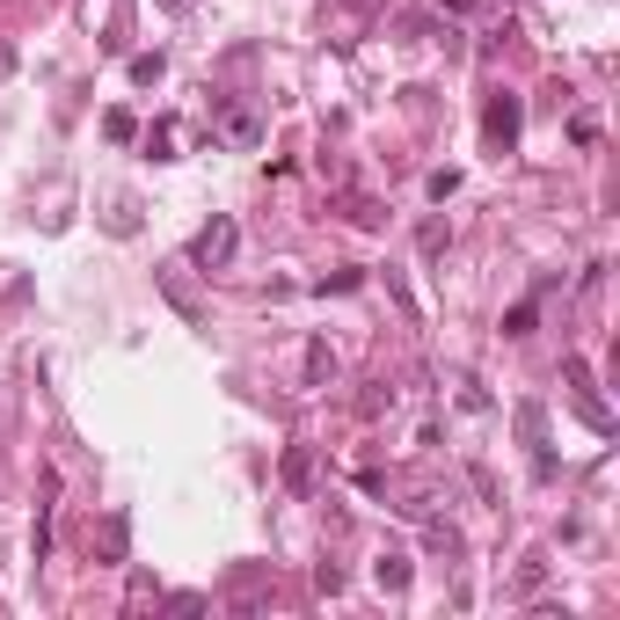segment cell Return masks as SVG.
<instances>
[{"label":"cell","mask_w":620,"mask_h":620,"mask_svg":"<svg viewBox=\"0 0 620 620\" xmlns=\"http://www.w3.org/2000/svg\"><path fill=\"white\" fill-rule=\"evenodd\" d=\"M132 227H139V205H132V197H118V212H110V234H132Z\"/></svg>","instance_id":"obj_13"},{"label":"cell","mask_w":620,"mask_h":620,"mask_svg":"<svg viewBox=\"0 0 620 620\" xmlns=\"http://www.w3.org/2000/svg\"><path fill=\"white\" fill-rule=\"evenodd\" d=\"M146 146H154V161H175V124H154V132H146Z\"/></svg>","instance_id":"obj_12"},{"label":"cell","mask_w":620,"mask_h":620,"mask_svg":"<svg viewBox=\"0 0 620 620\" xmlns=\"http://www.w3.org/2000/svg\"><path fill=\"white\" fill-rule=\"evenodd\" d=\"M562 373H570V402H576V416H584L592 430H613V409L598 402V387H592V365H584V358H570Z\"/></svg>","instance_id":"obj_3"},{"label":"cell","mask_w":620,"mask_h":620,"mask_svg":"<svg viewBox=\"0 0 620 620\" xmlns=\"http://www.w3.org/2000/svg\"><path fill=\"white\" fill-rule=\"evenodd\" d=\"M533 321H540V300H519V307L503 314V336H533Z\"/></svg>","instance_id":"obj_9"},{"label":"cell","mask_w":620,"mask_h":620,"mask_svg":"<svg viewBox=\"0 0 620 620\" xmlns=\"http://www.w3.org/2000/svg\"><path fill=\"white\" fill-rule=\"evenodd\" d=\"M234 248H241L234 219H212V227H197V241H191V263H197V270H227V263H234Z\"/></svg>","instance_id":"obj_2"},{"label":"cell","mask_w":620,"mask_h":620,"mask_svg":"<svg viewBox=\"0 0 620 620\" xmlns=\"http://www.w3.org/2000/svg\"><path fill=\"white\" fill-rule=\"evenodd\" d=\"M161 73H168V59H161V51H139V59H132V81H139V88H154Z\"/></svg>","instance_id":"obj_10"},{"label":"cell","mask_w":620,"mask_h":620,"mask_svg":"<svg viewBox=\"0 0 620 620\" xmlns=\"http://www.w3.org/2000/svg\"><path fill=\"white\" fill-rule=\"evenodd\" d=\"M227 139H234V146H256V139H263L256 110H227Z\"/></svg>","instance_id":"obj_6"},{"label":"cell","mask_w":620,"mask_h":620,"mask_svg":"<svg viewBox=\"0 0 620 620\" xmlns=\"http://www.w3.org/2000/svg\"><path fill=\"white\" fill-rule=\"evenodd\" d=\"M102 132H110V139H139V118H132V110H110V118H102Z\"/></svg>","instance_id":"obj_11"},{"label":"cell","mask_w":620,"mask_h":620,"mask_svg":"<svg viewBox=\"0 0 620 620\" xmlns=\"http://www.w3.org/2000/svg\"><path fill=\"white\" fill-rule=\"evenodd\" d=\"M373 576H380V592H409V555H380Z\"/></svg>","instance_id":"obj_4"},{"label":"cell","mask_w":620,"mask_h":620,"mask_svg":"<svg viewBox=\"0 0 620 620\" xmlns=\"http://www.w3.org/2000/svg\"><path fill=\"white\" fill-rule=\"evenodd\" d=\"M519 124H525V102L519 96H489L482 102V139H489V154H511V146H519Z\"/></svg>","instance_id":"obj_1"},{"label":"cell","mask_w":620,"mask_h":620,"mask_svg":"<svg viewBox=\"0 0 620 620\" xmlns=\"http://www.w3.org/2000/svg\"><path fill=\"white\" fill-rule=\"evenodd\" d=\"M168 8H191V0H168Z\"/></svg>","instance_id":"obj_15"},{"label":"cell","mask_w":620,"mask_h":620,"mask_svg":"<svg viewBox=\"0 0 620 620\" xmlns=\"http://www.w3.org/2000/svg\"><path fill=\"white\" fill-rule=\"evenodd\" d=\"M438 8H453V15H475V8H489V0H438Z\"/></svg>","instance_id":"obj_14"},{"label":"cell","mask_w":620,"mask_h":620,"mask_svg":"<svg viewBox=\"0 0 620 620\" xmlns=\"http://www.w3.org/2000/svg\"><path fill=\"white\" fill-rule=\"evenodd\" d=\"M365 285V270H351V263H343V270H321V278H314V292H358Z\"/></svg>","instance_id":"obj_8"},{"label":"cell","mask_w":620,"mask_h":620,"mask_svg":"<svg viewBox=\"0 0 620 620\" xmlns=\"http://www.w3.org/2000/svg\"><path fill=\"white\" fill-rule=\"evenodd\" d=\"M307 380H314V387L336 380V351H329V343H307Z\"/></svg>","instance_id":"obj_7"},{"label":"cell","mask_w":620,"mask_h":620,"mask_svg":"<svg viewBox=\"0 0 620 620\" xmlns=\"http://www.w3.org/2000/svg\"><path fill=\"white\" fill-rule=\"evenodd\" d=\"M314 482V453L307 446H285V489H307Z\"/></svg>","instance_id":"obj_5"}]
</instances>
